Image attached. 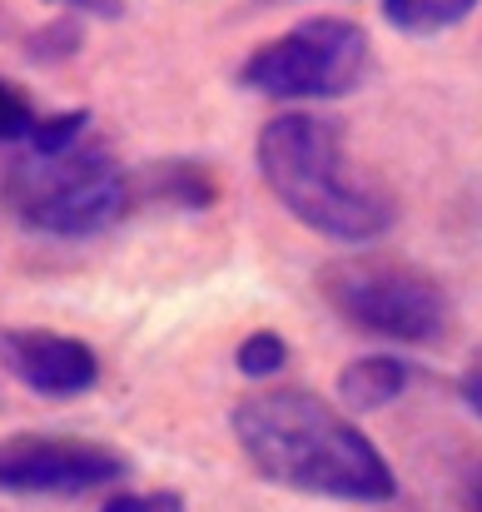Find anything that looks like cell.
<instances>
[{"label":"cell","mask_w":482,"mask_h":512,"mask_svg":"<svg viewBox=\"0 0 482 512\" xmlns=\"http://www.w3.org/2000/svg\"><path fill=\"white\" fill-rule=\"evenodd\" d=\"M234 363H239V373H244V378H274V373L289 363V343L279 339L274 329H254L249 339L239 343Z\"/></svg>","instance_id":"7c38bea8"},{"label":"cell","mask_w":482,"mask_h":512,"mask_svg":"<svg viewBox=\"0 0 482 512\" xmlns=\"http://www.w3.org/2000/svg\"><path fill=\"white\" fill-rule=\"evenodd\" d=\"M100 512H184V498L169 493V488H160V493H115Z\"/></svg>","instance_id":"5bb4252c"},{"label":"cell","mask_w":482,"mask_h":512,"mask_svg":"<svg viewBox=\"0 0 482 512\" xmlns=\"http://www.w3.org/2000/svg\"><path fill=\"white\" fill-rule=\"evenodd\" d=\"M234 438L259 478L333 503H393L398 478L373 438L309 388L249 393L229 413Z\"/></svg>","instance_id":"6da1fadb"},{"label":"cell","mask_w":482,"mask_h":512,"mask_svg":"<svg viewBox=\"0 0 482 512\" xmlns=\"http://www.w3.org/2000/svg\"><path fill=\"white\" fill-rule=\"evenodd\" d=\"M130 473V463L90 438L65 433H15L0 443V493L10 498H80L90 488H110Z\"/></svg>","instance_id":"8992f818"},{"label":"cell","mask_w":482,"mask_h":512,"mask_svg":"<svg viewBox=\"0 0 482 512\" xmlns=\"http://www.w3.org/2000/svg\"><path fill=\"white\" fill-rule=\"evenodd\" d=\"M150 189L169 204H179V209H204L214 199V179H209L204 165H155Z\"/></svg>","instance_id":"30bf717a"},{"label":"cell","mask_w":482,"mask_h":512,"mask_svg":"<svg viewBox=\"0 0 482 512\" xmlns=\"http://www.w3.org/2000/svg\"><path fill=\"white\" fill-rule=\"evenodd\" d=\"M319 289L343 324L388 343H433L453 324L443 284L383 254H353L328 264L319 274Z\"/></svg>","instance_id":"277c9868"},{"label":"cell","mask_w":482,"mask_h":512,"mask_svg":"<svg viewBox=\"0 0 482 512\" xmlns=\"http://www.w3.org/2000/svg\"><path fill=\"white\" fill-rule=\"evenodd\" d=\"M259 174L299 224L338 244H368L398 214L378 184L353 174L343 155V125L314 110L274 115L259 130Z\"/></svg>","instance_id":"7a4b0ae2"},{"label":"cell","mask_w":482,"mask_h":512,"mask_svg":"<svg viewBox=\"0 0 482 512\" xmlns=\"http://www.w3.org/2000/svg\"><path fill=\"white\" fill-rule=\"evenodd\" d=\"M35 125H40V115H35L30 95L0 75V145H25L35 135Z\"/></svg>","instance_id":"4fadbf2b"},{"label":"cell","mask_w":482,"mask_h":512,"mask_svg":"<svg viewBox=\"0 0 482 512\" xmlns=\"http://www.w3.org/2000/svg\"><path fill=\"white\" fill-rule=\"evenodd\" d=\"M373 70V45L358 20L314 15L284 30L279 40L259 45L239 65V85L264 100H289V105H319L353 95Z\"/></svg>","instance_id":"5b68a950"},{"label":"cell","mask_w":482,"mask_h":512,"mask_svg":"<svg viewBox=\"0 0 482 512\" xmlns=\"http://www.w3.org/2000/svg\"><path fill=\"white\" fill-rule=\"evenodd\" d=\"M0 363L40 398H80L100 383L95 348L50 329H0Z\"/></svg>","instance_id":"52a82bcc"},{"label":"cell","mask_w":482,"mask_h":512,"mask_svg":"<svg viewBox=\"0 0 482 512\" xmlns=\"http://www.w3.org/2000/svg\"><path fill=\"white\" fill-rule=\"evenodd\" d=\"M85 130H90V110H65V115H40V125H35V135L25 140V150H30V155H70V150H80V140H85Z\"/></svg>","instance_id":"8fae6325"},{"label":"cell","mask_w":482,"mask_h":512,"mask_svg":"<svg viewBox=\"0 0 482 512\" xmlns=\"http://www.w3.org/2000/svg\"><path fill=\"white\" fill-rule=\"evenodd\" d=\"M458 393H463V403H468V408L482 418V368H468V373H463Z\"/></svg>","instance_id":"2e32d148"},{"label":"cell","mask_w":482,"mask_h":512,"mask_svg":"<svg viewBox=\"0 0 482 512\" xmlns=\"http://www.w3.org/2000/svg\"><path fill=\"white\" fill-rule=\"evenodd\" d=\"M408 383H413V363H403L393 353H368V358H358L338 373V398L353 413H378L393 398H403Z\"/></svg>","instance_id":"ba28073f"},{"label":"cell","mask_w":482,"mask_h":512,"mask_svg":"<svg viewBox=\"0 0 482 512\" xmlns=\"http://www.w3.org/2000/svg\"><path fill=\"white\" fill-rule=\"evenodd\" d=\"M5 209L55 239H85L110 229L130 209V174L105 150H70V155H25L10 160L0 179Z\"/></svg>","instance_id":"3957f363"},{"label":"cell","mask_w":482,"mask_h":512,"mask_svg":"<svg viewBox=\"0 0 482 512\" xmlns=\"http://www.w3.org/2000/svg\"><path fill=\"white\" fill-rule=\"evenodd\" d=\"M478 10V0H383V20L403 35H443L463 25Z\"/></svg>","instance_id":"9c48e42d"},{"label":"cell","mask_w":482,"mask_h":512,"mask_svg":"<svg viewBox=\"0 0 482 512\" xmlns=\"http://www.w3.org/2000/svg\"><path fill=\"white\" fill-rule=\"evenodd\" d=\"M50 5H65V10H80V15H105V20H115L125 10L120 0H50Z\"/></svg>","instance_id":"9a60e30c"}]
</instances>
